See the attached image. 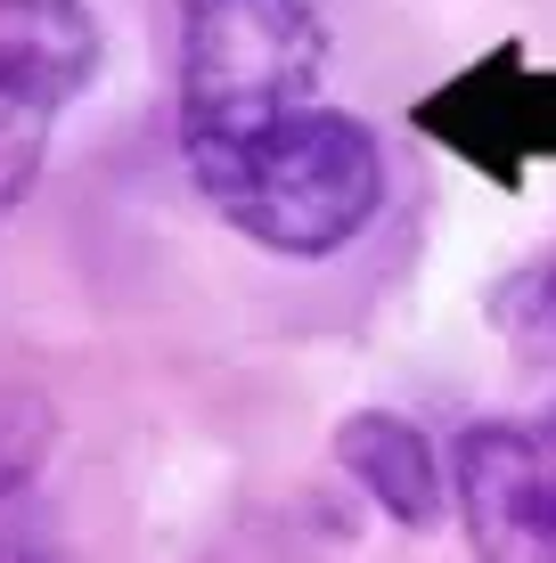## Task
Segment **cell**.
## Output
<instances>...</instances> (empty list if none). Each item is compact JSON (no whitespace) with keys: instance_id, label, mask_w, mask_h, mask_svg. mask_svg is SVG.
Instances as JSON below:
<instances>
[{"instance_id":"obj_1","label":"cell","mask_w":556,"mask_h":563,"mask_svg":"<svg viewBox=\"0 0 556 563\" xmlns=\"http://www.w3.org/2000/svg\"><path fill=\"white\" fill-rule=\"evenodd\" d=\"M188 172L254 245L319 262L385 205V147L360 114L303 107L254 140H188Z\"/></svg>"},{"instance_id":"obj_2","label":"cell","mask_w":556,"mask_h":563,"mask_svg":"<svg viewBox=\"0 0 556 563\" xmlns=\"http://www.w3.org/2000/svg\"><path fill=\"white\" fill-rule=\"evenodd\" d=\"M319 0H181V123L188 140H254L319 99Z\"/></svg>"},{"instance_id":"obj_3","label":"cell","mask_w":556,"mask_h":563,"mask_svg":"<svg viewBox=\"0 0 556 563\" xmlns=\"http://www.w3.org/2000/svg\"><path fill=\"white\" fill-rule=\"evenodd\" d=\"M99 74V16L83 0H0V212L42 180L50 123Z\"/></svg>"},{"instance_id":"obj_4","label":"cell","mask_w":556,"mask_h":563,"mask_svg":"<svg viewBox=\"0 0 556 563\" xmlns=\"http://www.w3.org/2000/svg\"><path fill=\"white\" fill-rule=\"evenodd\" d=\"M450 490L483 563H556V424H475Z\"/></svg>"},{"instance_id":"obj_5","label":"cell","mask_w":556,"mask_h":563,"mask_svg":"<svg viewBox=\"0 0 556 563\" xmlns=\"http://www.w3.org/2000/svg\"><path fill=\"white\" fill-rule=\"evenodd\" d=\"M532 82H541V66H524V49L500 42L491 57H475L467 74L434 82L426 99L410 107V123L426 131L434 147H450L458 164H475L491 188H515L524 164H541V155H532Z\"/></svg>"},{"instance_id":"obj_6","label":"cell","mask_w":556,"mask_h":563,"mask_svg":"<svg viewBox=\"0 0 556 563\" xmlns=\"http://www.w3.org/2000/svg\"><path fill=\"white\" fill-rule=\"evenodd\" d=\"M336 465L393 522H410V531H434V522H443V457H434V441L417 433L410 417H393V409L344 417L336 424Z\"/></svg>"},{"instance_id":"obj_7","label":"cell","mask_w":556,"mask_h":563,"mask_svg":"<svg viewBox=\"0 0 556 563\" xmlns=\"http://www.w3.org/2000/svg\"><path fill=\"white\" fill-rule=\"evenodd\" d=\"M491 327L515 352H556V245L541 262H524L515 278L491 286Z\"/></svg>"},{"instance_id":"obj_8","label":"cell","mask_w":556,"mask_h":563,"mask_svg":"<svg viewBox=\"0 0 556 563\" xmlns=\"http://www.w3.org/2000/svg\"><path fill=\"white\" fill-rule=\"evenodd\" d=\"M50 450H57V409L42 393H9V384H0V498L25 490Z\"/></svg>"}]
</instances>
